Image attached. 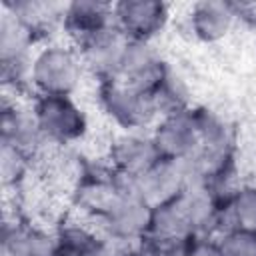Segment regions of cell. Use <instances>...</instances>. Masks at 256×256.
<instances>
[{
	"instance_id": "6da1fadb",
	"label": "cell",
	"mask_w": 256,
	"mask_h": 256,
	"mask_svg": "<svg viewBox=\"0 0 256 256\" xmlns=\"http://www.w3.org/2000/svg\"><path fill=\"white\" fill-rule=\"evenodd\" d=\"M86 76L78 48L56 38L36 48L30 66V90L32 96H74Z\"/></svg>"
},
{
	"instance_id": "7a4b0ae2",
	"label": "cell",
	"mask_w": 256,
	"mask_h": 256,
	"mask_svg": "<svg viewBox=\"0 0 256 256\" xmlns=\"http://www.w3.org/2000/svg\"><path fill=\"white\" fill-rule=\"evenodd\" d=\"M96 102L106 120L120 132L150 130L158 120L152 94L132 88L120 78L96 82Z\"/></svg>"
},
{
	"instance_id": "3957f363",
	"label": "cell",
	"mask_w": 256,
	"mask_h": 256,
	"mask_svg": "<svg viewBox=\"0 0 256 256\" xmlns=\"http://www.w3.org/2000/svg\"><path fill=\"white\" fill-rule=\"evenodd\" d=\"M30 106L46 144L52 148H72L90 130L88 114L74 96H32Z\"/></svg>"
},
{
	"instance_id": "277c9868",
	"label": "cell",
	"mask_w": 256,
	"mask_h": 256,
	"mask_svg": "<svg viewBox=\"0 0 256 256\" xmlns=\"http://www.w3.org/2000/svg\"><path fill=\"white\" fill-rule=\"evenodd\" d=\"M152 216L154 208L130 186L128 178H124L122 190L94 226L108 240L138 244L150 234Z\"/></svg>"
},
{
	"instance_id": "5b68a950",
	"label": "cell",
	"mask_w": 256,
	"mask_h": 256,
	"mask_svg": "<svg viewBox=\"0 0 256 256\" xmlns=\"http://www.w3.org/2000/svg\"><path fill=\"white\" fill-rule=\"evenodd\" d=\"M114 26L138 42H156L172 22V6L162 0H118L112 2Z\"/></svg>"
},
{
	"instance_id": "8992f818",
	"label": "cell",
	"mask_w": 256,
	"mask_h": 256,
	"mask_svg": "<svg viewBox=\"0 0 256 256\" xmlns=\"http://www.w3.org/2000/svg\"><path fill=\"white\" fill-rule=\"evenodd\" d=\"M2 256H58L54 228L24 216L20 210H6L2 224Z\"/></svg>"
},
{
	"instance_id": "52a82bcc",
	"label": "cell",
	"mask_w": 256,
	"mask_h": 256,
	"mask_svg": "<svg viewBox=\"0 0 256 256\" xmlns=\"http://www.w3.org/2000/svg\"><path fill=\"white\" fill-rule=\"evenodd\" d=\"M0 140L10 142L34 158H38L46 148V140L38 128L30 102L22 96L2 92L0 102Z\"/></svg>"
},
{
	"instance_id": "ba28073f",
	"label": "cell",
	"mask_w": 256,
	"mask_h": 256,
	"mask_svg": "<svg viewBox=\"0 0 256 256\" xmlns=\"http://www.w3.org/2000/svg\"><path fill=\"white\" fill-rule=\"evenodd\" d=\"M158 160L160 154L152 142L150 130H138V132L116 130L108 142L106 162L122 178L134 180Z\"/></svg>"
},
{
	"instance_id": "9c48e42d",
	"label": "cell",
	"mask_w": 256,
	"mask_h": 256,
	"mask_svg": "<svg viewBox=\"0 0 256 256\" xmlns=\"http://www.w3.org/2000/svg\"><path fill=\"white\" fill-rule=\"evenodd\" d=\"M238 26L234 2L228 0H198L184 12L186 32L200 44H220Z\"/></svg>"
},
{
	"instance_id": "30bf717a",
	"label": "cell",
	"mask_w": 256,
	"mask_h": 256,
	"mask_svg": "<svg viewBox=\"0 0 256 256\" xmlns=\"http://www.w3.org/2000/svg\"><path fill=\"white\" fill-rule=\"evenodd\" d=\"M190 110L160 116L150 128V136L160 158L186 162L200 152V136Z\"/></svg>"
},
{
	"instance_id": "8fae6325",
	"label": "cell",
	"mask_w": 256,
	"mask_h": 256,
	"mask_svg": "<svg viewBox=\"0 0 256 256\" xmlns=\"http://www.w3.org/2000/svg\"><path fill=\"white\" fill-rule=\"evenodd\" d=\"M128 182L152 208H162L178 200L186 190L188 186L186 162L160 158L144 174Z\"/></svg>"
},
{
	"instance_id": "7c38bea8",
	"label": "cell",
	"mask_w": 256,
	"mask_h": 256,
	"mask_svg": "<svg viewBox=\"0 0 256 256\" xmlns=\"http://www.w3.org/2000/svg\"><path fill=\"white\" fill-rule=\"evenodd\" d=\"M128 38L116 28H108L80 44H76L86 74L92 76L96 82L118 78L120 66L128 48Z\"/></svg>"
},
{
	"instance_id": "4fadbf2b",
	"label": "cell",
	"mask_w": 256,
	"mask_h": 256,
	"mask_svg": "<svg viewBox=\"0 0 256 256\" xmlns=\"http://www.w3.org/2000/svg\"><path fill=\"white\" fill-rule=\"evenodd\" d=\"M168 68H170V62L160 52L156 42L130 40L118 78L132 88L152 94L162 82V78L166 76Z\"/></svg>"
},
{
	"instance_id": "5bb4252c",
	"label": "cell",
	"mask_w": 256,
	"mask_h": 256,
	"mask_svg": "<svg viewBox=\"0 0 256 256\" xmlns=\"http://www.w3.org/2000/svg\"><path fill=\"white\" fill-rule=\"evenodd\" d=\"M112 2L102 0H70L64 4L62 34L74 46L112 28Z\"/></svg>"
},
{
	"instance_id": "9a60e30c",
	"label": "cell",
	"mask_w": 256,
	"mask_h": 256,
	"mask_svg": "<svg viewBox=\"0 0 256 256\" xmlns=\"http://www.w3.org/2000/svg\"><path fill=\"white\" fill-rule=\"evenodd\" d=\"M66 2L50 0H4L2 10L12 14L40 44L56 40V34L62 32Z\"/></svg>"
},
{
	"instance_id": "2e32d148",
	"label": "cell",
	"mask_w": 256,
	"mask_h": 256,
	"mask_svg": "<svg viewBox=\"0 0 256 256\" xmlns=\"http://www.w3.org/2000/svg\"><path fill=\"white\" fill-rule=\"evenodd\" d=\"M190 112L200 136V150L238 152L240 144H238L236 126L224 112L206 104H194Z\"/></svg>"
},
{
	"instance_id": "e0dca14e",
	"label": "cell",
	"mask_w": 256,
	"mask_h": 256,
	"mask_svg": "<svg viewBox=\"0 0 256 256\" xmlns=\"http://www.w3.org/2000/svg\"><path fill=\"white\" fill-rule=\"evenodd\" d=\"M58 238V252L62 256H98L104 242L100 230L86 218L68 212L52 226Z\"/></svg>"
},
{
	"instance_id": "ac0fdd59",
	"label": "cell",
	"mask_w": 256,
	"mask_h": 256,
	"mask_svg": "<svg viewBox=\"0 0 256 256\" xmlns=\"http://www.w3.org/2000/svg\"><path fill=\"white\" fill-rule=\"evenodd\" d=\"M152 100L158 110V118L166 114L186 112L194 106V90L190 80L170 64L166 76L158 84V88L152 92Z\"/></svg>"
},
{
	"instance_id": "d6986e66",
	"label": "cell",
	"mask_w": 256,
	"mask_h": 256,
	"mask_svg": "<svg viewBox=\"0 0 256 256\" xmlns=\"http://www.w3.org/2000/svg\"><path fill=\"white\" fill-rule=\"evenodd\" d=\"M34 160L36 158L26 150L0 140V182L6 194H20L24 190L34 168Z\"/></svg>"
},
{
	"instance_id": "ffe728a7",
	"label": "cell",
	"mask_w": 256,
	"mask_h": 256,
	"mask_svg": "<svg viewBox=\"0 0 256 256\" xmlns=\"http://www.w3.org/2000/svg\"><path fill=\"white\" fill-rule=\"evenodd\" d=\"M256 234V182H242L224 206V230Z\"/></svg>"
},
{
	"instance_id": "44dd1931",
	"label": "cell",
	"mask_w": 256,
	"mask_h": 256,
	"mask_svg": "<svg viewBox=\"0 0 256 256\" xmlns=\"http://www.w3.org/2000/svg\"><path fill=\"white\" fill-rule=\"evenodd\" d=\"M222 256H256V234L244 230H224L214 238Z\"/></svg>"
},
{
	"instance_id": "7402d4cb",
	"label": "cell",
	"mask_w": 256,
	"mask_h": 256,
	"mask_svg": "<svg viewBox=\"0 0 256 256\" xmlns=\"http://www.w3.org/2000/svg\"><path fill=\"white\" fill-rule=\"evenodd\" d=\"M98 256H138V244L104 238V242L98 250Z\"/></svg>"
},
{
	"instance_id": "603a6c76",
	"label": "cell",
	"mask_w": 256,
	"mask_h": 256,
	"mask_svg": "<svg viewBox=\"0 0 256 256\" xmlns=\"http://www.w3.org/2000/svg\"><path fill=\"white\" fill-rule=\"evenodd\" d=\"M184 256H222V254L218 252L214 240H210V238H196L190 244V248L186 250Z\"/></svg>"
},
{
	"instance_id": "cb8c5ba5",
	"label": "cell",
	"mask_w": 256,
	"mask_h": 256,
	"mask_svg": "<svg viewBox=\"0 0 256 256\" xmlns=\"http://www.w3.org/2000/svg\"><path fill=\"white\" fill-rule=\"evenodd\" d=\"M58 256H62V254H60V252H58Z\"/></svg>"
}]
</instances>
